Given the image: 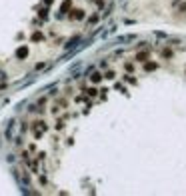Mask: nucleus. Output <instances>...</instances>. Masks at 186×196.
<instances>
[{
  "label": "nucleus",
  "instance_id": "obj_5",
  "mask_svg": "<svg viewBox=\"0 0 186 196\" xmlns=\"http://www.w3.org/2000/svg\"><path fill=\"white\" fill-rule=\"evenodd\" d=\"M124 70L128 72V74H132V72L136 70V66H134V62H124Z\"/></svg>",
  "mask_w": 186,
  "mask_h": 196
},
{
  "label": "nucleus",
  "instance_id": "obj_1",
  "mask_svg": "<svg viewBox=\"0 0 186 196\" xmlns=\"http://www.w3.org/2000/svg\"><path fill=\"white\" fill-rule=\"evenodd\" d=\"M102 80H104V74L98 72V70H92L90 74H88V82H90V84H100Z\"/></svg>",
  "mask_w": 186,
  "mask_h": 196
},
{
  "label": "nucleus",
  "instance_id": "obj_2",
  "mask_svg": "<svg viewBox=\"0 0 186 196\" xmlns=\"http://www.w3.org/2000/svg\"><path fill=\"white\" fill-rule=\"evenodd\" d=\"M146 60H150V52H148V50L136 54V62H146Z\"/></svg>",
  "mask_w": 186,
  "mask_h": 196
},
{
  "label": "nucleus",
  "instance_id": "obj_3",
  "mask_svg": "<svg viewBox=\"0 0 186 196\" xmlns=\"http://www.w3.org/2000/svg\"><path fill=\"white\" fill-rule=\"evenodd\" d=\"M156 66H158V64L154 62V60H146L142 68H144V72H152V70H156Z\"/></svg>",
  "mask_w": 186,
  "mask_h": 196
},
{
  "label": "nucleus",
  "instance_id": "obj_4",
  "mask_svg": "<svg viewBox=\"0 0 186 196\" xmlns=\"http://www.w3.org/2000/svg\"><path fill=\"white\" fill-rule=\"evenodd\" d=\"M102 74H104V80H116V78H118L116 70H106V72H102Z\"/></svg>",
  "mask_w": 186,
  "mask_h": 196
}]
</instances>
